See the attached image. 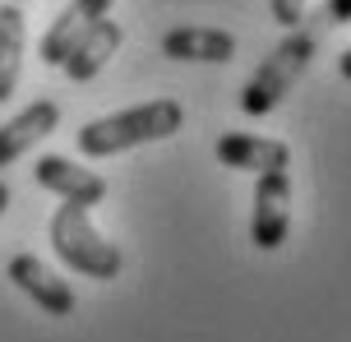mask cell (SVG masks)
<instances>
[{"instance_id":"cell-2","label":"cell","mask_w":351,"mask_h":342,"mask_svg":"<svg viewBox=\"0 0 351 342\" xmlns=\"http://www.w3.org/2000/svg\"><path fill=\"white\" fill-rule=\"evenodd\" d=\"M315 47H319V23H305V19H300L296 28H287V37L259 60V70L250 74L245 93H241V111H245V116H268L287 93L296 88L300 74L310 70Z\"/></svg>"},{"instance_id":"cell-15","label":"cell","mask_w":351,"mask_h":342,"mask_svg":"<svg viewBox=\"0 0 351 342\" xmlns=\"http://www.w3.org/2000/svg\"><path fill=\"white\" fill-rule=\"evenodd\" d=\"M337 70H342V79H347V84H351V47H347V51H342V56H337Z\"/></svg>"},{"instance_id":"cell-6","label":"cell","mask_w":351,"mask_h":342,"mask_svg":"<svg viewBox=\"0 0 351 342\" xmlns=\"http://www.w3.org/2000/svg\"><path fill=\"white\" fill-rule=\"evenodd\" d=\"M33 180L42 190H51L60 195L65 204H79V208H97L106 199V180L97 171H88V167H74L70 158H60V153H42L33 167Z\"/></svg>"},{"instance_id":"cell-14","label":"cell","mask_w":351,"mask_h":342,"mask_svg":"<svg viewBox=\"0 0 351 342\" xmlns=\"http://www.w3.org/2000/svg\"><path fill=\"white\" fill-rule=\"evenodd\" d=\"M328 14H333V23H347L351 19V0H328Z\"/></svg>"},{"instance_id":"cell-5","label":"cell","mask_w":351,"mask_h":342,"mask_svg":"<svg viewBox=\"0 0 351 342\" xmlns=\"http://www.w3.org/2000/svg\"><path fill=\"white\" fill-rule=\"evenodd\" d=\"M5 278H10L28 301H37V310H47V315H56V319L74 315V287L56 269H47L37 254H14L10 269H5Z\"/></svg>"},{"instance_id":"cell-4","label":"cell","mask_w":351,"mask_h":342,"mask_svg":"<svg viewBox=\"0 0 351 342\" xmlns=\"http://www.w3.org/2000/svg\"><path fill=\"white\" fill-rule=\"evenodd\" d=\"M291 232V176L263 171L254 185V213H250V241L259 250H278Z\"/></svg>"},{"instance_id":"cell-8","label":"cell","mask_w":351,"mask_h":342,"mask_svg":"<svg viewBox=\"0 0 351 342\" xmlns=\"http://www.w3.org/2000/svg\"><path fill=\"white\" fill-rule=\"evenodd\" d=\"M111 5L116 0H70L60 14H56V23L47 28V37H42V47H37V56L47 60V65H60L65 56H70V47L79 42V37L97 23V19L111 14Z\"/></svg>"},{"instance_id":"cell-12","label":"cell","mask_w":351,"mask_h":342,"mask_svg":"<svg viewBox=\"0 0 351 342\" xmlns=\"http://www.w3.org/2000/svg\"><path fill=\"white\" fill-rule=\"evenodd\" d=\"M23 42H28V23L14 0L0 5V102H10L23 74Z\"/></svg>"},{"instance_id":"cell-9","label":"cell","mask_w":351,"mask_h":342,"mask_svg":"<svg viewBox=\"0 0 351 342\" xmlns=\"http://www.w3.org/2000/svg\"><path fill=\"white\" fill-rule=\"evenodd\" d=\"M56 125H60V107H56L51 97H37L33 107H23L14 121L0 125V167L19 162V158H23L37 139H47Z\"/></svg>"},{"instance_id":"cell-3","label":"cell","mask_w":351,"mask_h":342,"mask_svg":"<svg viewBox=\"0 0 351 342\" xmlns=\"http://www.w3.org/2000/svg\"><path fill=\"white\" fill-rule=\"evenodd\" d=\"M51 250L60 254V264L74 273H84V278H97V282H111L116 273H121V250H116V241H106L97 227H93V217L88 208L79 204H60L51 213Z\"/></svg>"},{"instance_id":"cell-7","label":"cell","mask_w":351,"mask_h":342,"mask_svg":"<svg viewBox=\"0 0 351 342\" xmlns=\"http://www.w3.org/2000/svg\"><path fill=\"white\" fill-rule=\"evenodd\" d=\"M217 162L231 167V171H287L291 167V148L282 144V139H263V134H222L217 139Z\"/></svg>"},{"instance_id":"cell-11","label":"cell","mask_w":351,"mask_h":342,"mask_svg":"<svg viewBox=\"0 0 351 342\" xmlns=\"http://www.w3.org/2000/svg\"><path fill=\"white\" fill-rule=\"evenodd\" d=\"M162 51L171 60H204V65H227L236 56V37L222 33V28H199V23H185V28H171L162 37Z\"/></svg>"},{"instance_id":"cell-13","label":"cell","mask_w":351,"mask_h":342,"mask_svg":"<svg viewBox=\"0 0 351 342\" xmlns=\"http://www.w3.org/2000/svg\"><path fill=\"white\" fill-rule=\"evenodd\" d=\"M268 10L278 19L282 28H296L300 19H305V0H268Z\"/></svg>"},{"instance_id":"cell-16","label":"cell","mask_w":351,"mask_h":342,"mask_svg":"<svg viewBox=\"0 0 351 342\" xmlns=\"http://www.w3.org/2000/svg\"><path fill=\"white\" fill-rule=\"evenodd\" d=\"M5 208H10V185L0 180V213H5Z\"/></svg>"},{"instance_id":"cell-1","label":"cell","mask_w":351,"mask_h":342,"mask_svg":"<svg viewBox=\"0 0 351 342\" xmlns=\"http://www.w3.org/2000/svg\"><path fill=\"white\" fill-rule=\"evenodd\" d=\"M180 125H185V107L176 97H153L143 107L88 121L79 130V153L84 158H116L125 148H143V144H158V139H171Z\"/></svg>"},{"instance_id":"cell-10","label":"cell","mask_w":351,"mask_h":342,"mask_svg":"<svg viewBox=\"0 0 351 342\" xmlns=\"http://www.w3.org/2000/svg\"><path fill=\"white\" fill-rule=\"evenodd\" d=\"M121 37L125 33H121V23H116V19H97V23H93V28H88V33L70 47V56L60 60V70L70 74L74 84L97 79V74H102V65L121 51Z\"/></svg>"}]
</instances>
